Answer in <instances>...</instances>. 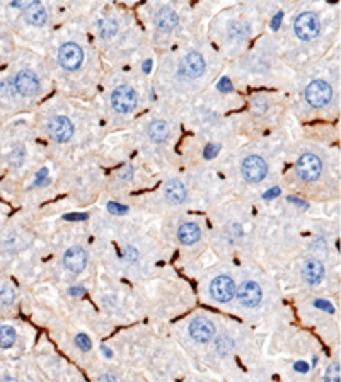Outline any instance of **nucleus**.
<instances>
[{"label": "nucleus", "instance_id": "nucleus-1", "mask_svg": "<svg viewBox=\"0 0 341 382\" xmlns=\"http://www.w3.org/2000/svg\"><path fill=\"white\" fill-rule=\"evenodd\" d=\"M333 98V89L328 82L324 80H312L307 87H305V101L314 108H322L328 104Z\"/></svg>", "mask_w": 341, "mask_h": 382}, {"label": "nucleus", "instance_id": "nucleus-2", "mask_svg": "<svg viewBox=\"0 0 341 382\" xmlns=\"http://www.w3.org/2000/svg\"><path fill=\"white\" fill-rule=\"evenodd\" d=\"M294 27H296V34L300 38V40L311 41L314 40V38L319 34V31H321V23H319L316 14L302 12L296 19Z\"/></svg>", "mask_w": 341, "mask_h": 382}, {"label": "nucleus", "instance_id": "nucleus-3", "mask_svg": "<svg viewBox=\"0 0 341 382\" xmlns=\"http://www.w3.org/2000/svg\"><path fill=\"white\" fill-rule=\"evenodd\" d=\"M241 171H243V176L248 183H261L268 175V166H266L265 159L259 155H250L248 159H244Z\"/></svg>", "mask_w": 341, "mask_h": 382}, {"label": "nucleus", "instance_id": "nucleus-4", "mask_svg": "<svg viewBox=\"0 0 341 382\" xmlns=\"http://www.w3.org/2000/svg\"><path fill=\"white\" fill-rule=\"evenodd\" d=\"M111 106L115 111L130 113L137 106V93L130 86H120L111 93Z\"/></svg>", "mask_w": 341, "mask_h": 382}, {"label": "nucleus", "instance_id": "nucleus-5", "mask_svg": "<svg viewBox=\"0 0 341 382\" xmlns=\"http://www.w3.org/2000/svg\"><path fill=\"white\" fill-rule=\"evenodd\" d=\"M58 62L65 70H77L84 62V52L77 43H65L58 49Z\"/></svg>", "mask_w": 341, "mask_h": 382}, {"label": "nucleus", "instance_id": "nucleus-6", "mask_svg": "<svg viewBox=\"0 0 341 382\" xmlns=\"http://www.w3.org/2000/svg\"><path fill=\"white\" fill-rule=\"evenodd\" d=\"M322 162L318 155L304 154L297 161V172L304 181H314L321 176Z\"/></svg>", "mask_w": 341, "mask_h": 382}, {"label": "nucleus", "instance_id": "nucleus-7", "mask_svg": "<svg viewBox=\"0 0 341 382\" xmlns=\"http://www.w3.org/2000/svg\"><path fill=\"white\" fill-rule=\"evenodd\" d=\"M48 133L55 142L65 144L72 139L74 125L65 116H55V118L48 123Z\"/></svg>", "mask_w": 341, "mask_h": 382}, {"label": "nucleus", "instance_id": "nucleus-8", "mask_svg": "<svg viewBox=\"0 0 341 382\" xmlns=\"http://www.w3.org/2000/svg\"><path fill=\"white\" fill-rule=\"evenodd\" d=\"M210 293L217 302H229L236 295V284L230 277L220 275L210 285Z\"/></svg>", "mask_w": 341, "mask_h": 382}, {"label": "nucleus", "instance_id": "nucleus-9", "mask_svg": "<svg viewBox=\"0 0 341 382\" xmlns=\"http://www.w3.org/2000/svg\"><path fill=\"white\" fill-rule=\"evenodd\" d=\"M14 87L21 95H26V98H31V95H36L40 93V80L38 77L34 76L33 72L30 70H23L16 76L14 79Z\"/></svg>", "mask_w": 341, "mask_h": 382}, {"label": "nucleus", "instance_id": "nucleus-10", "mask_svg": "<svg viewBox=\"0 0 341 382\" xmlns=\"http://www.w3.org/2000/svg\"><path fill=\"white\" fill-rule=\"evenodd\" d=\"M237 299H239V302L244 307L253 309V307L259 306V302L263 299L261 286L256 284V282H244V284L239 285V290H237Z\"/></svg>", "mask_w": 341, "mask_h": 382}, {"label": "nucleus", "instance_id": "nucleus-11", "mask_svg": "<svg viewBox=\"0 0 341 382\" xmlns=\"http://www.w3.org/2000/svg\"><path fill=\"white\" fill-rule=\"evenodd\" d=\"M190 335L197 341L207 343L215 335V326H213L212 321L207 319V317H195L190 324Z\"/></svg>", "mask_w": 341, "mask_h": 382}, {"label": "nucleus", "instance_id": "nucleus-12", "mask_svg": "<svg viewBox=\"0 0 341 382\" xmlns=\"http://www.w3.org/2000/svg\"><path fill=\"white\" fill-rule=\"evenodd\" d=\"M63 265L67 270H70L72 273H80L87 265V253L79 246L70 247L63 256Z\"/></svg>", "mask_w": 341, "mask_h": 382}, {"label": "nucleus", "instance_id": "nucleus-13", "mask_svg": "<svg viewBox=\"0 0 341 382\" xmlns=\"http://www.w3.org/2000/svg\"><path fill=\"white\" fill-rule=\"evenodd\" d=\"M181 72L190 79H197L201 74L205 72V60L200 53L193 52L190 55H186V58L181 63Z\"/></svg>", "mask_w": 341, "mask_h": 382}, {"label": "nucleus", "instance_id": "nucleus-14", "mask_svg": "<svg viewBox=\"0 0 341 382\" xmlns=\"http://www.w3.org/2000/svg\"><path fill=\"white\" fill-rule=\"evenodd\" d=\"M302 273H304V280L309 285H319L322 282V278H324V267H322V263L319 260L311 258V260H307L304 263Z\"/></svg>", "mask_w": 341, "mask_h": 382}, {"label": "nucleus", "instance_id": "nucleus-15", "mask_svg": "<svg viewBox=\"0 0 341 382\" xmlns=\"http://www.w3.org/2000/svg\"><path fill=\"white\" fill-rule=\"evenodd\" d=\"M170 135V126L168 122L164 120H155L148 125V137H151L152 142L162 144L169 139Z\"/></svg>", "mask_w": 341, "mask_h": 382}, {"label": "nucleus", "instance_id": "nucleus-16", "mask_svg": "<svg viewBox=\"0 0 341 382\" xmlns=\"http://www.w3.org/2000/svg\"><path fill=\"white\" fill-rule=\"evenodd\" d=\"M24 19L33 26H43L46 23V10L40 2H33L24 9Z\"/></svg>", "mask_w": 341, "mask_h": 382}, {"label": "nucleus", "instance_id": "nucleus-17", "mask_svg": "<svg viewBox=\"0 0 341 382\" xmlns=\"http://www.w3.org/2000/svg\"><path fill=\"white\" fill-rule=\"evenodd\" d=\"M155 23H157L159 30L164 31V33H170L177 26V14L169 7H164V9L159 10Z\"/></svg>", "mask_w": 341, "mask_h": 382}, {"label": "nucleus", "instance_id": "nucleus-18", "mask_svg": "<svg viewBox=\"0 0 341 382\" xmlns=\"http://www.w3.org/2000/svg\"><path fill=\"white\" fill-rule=\"evenodd\" d=\"M177 238H179L181 243L190 246V244H195L200 240L201 231L197 224H193V222H186V224L181 225L179 231H177Z\"/></svg>", "mask_w": 341, "mask_h": 382}, {"label": "nucleus", "instance_id": "nucleus-19", "mask_svg": "<svg viewBox=\"0 0 341 382\" xmlns=\"http://www.w3.org/2000/svg\"><path fill=\"white\" fill-rule=\"evenodd\" d=\"M166 198L170 201V203H183L184 198H186V188L183 186V183L177 181V179H173L166 185Z\"/></svg>", "mask_w": 341, "mask_h": 382}, {"label": "nucleus", "instance_id": "nucleus-20", "mask_svg": "<svg viewBox=\"0 0 341 382\" xmlns=\"http://www.w3.org/2000/svg\"><path fill=\"white\" fill-rule=\"evenodd\" d=\"M17 339V333L9 324H0V350L12 348Z\"/></svg>", "mask_w": 341, "mask_h": 382}, {"label": "nucleus", "instance_id": "nucleus-21", "mask_svg": "<svg viewBox=\"0 0 341 382\" xmlns=\"http://www.w3.org/2000/svg\"><path fill=\"white\" fill-rule=\"evenodd\" d=\"M16 300V290L9 282H2L0 284V306L2 307H10Z\"/></svg>", "mask_w": 341, "mask_h": 382}, {"label": "nucleus", "instance_id": "nucleus-22", "mask_svg": "<svg viewBox=\"0 0 341 382\" xmlns=\"http://www.w3.org/2000/svg\"><path fill=\"white\" fill-rule=\"evenodd\" d=\"M116 31H118V24L113 19H109V17H106V19H102L101 23H99V33H101L102 38L115 36Z\"/></svg>", "mask_w": 341, "mask_h": 382}, {"label": "nucleus", "instance_id": "nucleus-23", "mask_svg": "<svg viewBox=\"0 0 341 382\" xmlns=\"http://www.w3.org/2000/svg\"><path fill=\"white\" fill-rule=\"evenodd\" d=\"M324 381L326 382H340V363H333V366H329V369L326 370Z\"/></svg>", "mask_w": 341, "mask_h": 382}, {"label": "nucleus", "instance_id": "nucleus-24", "mask_svg": "<svg viewBox=\"0 0 341 382\" xmlns=\"http://www.w3.org/2000/svg\"><path fill=\"white\" fill-rule=\"evenodd\" d=\"M76 345L79 346L82 352H89V350L92 348V343H91V339H89V336L87 335H77L76 336Z\"/></svg>", "mask_w": 341, "mask_h": 382}, {"label": "nucleus", "instance_id": "nucleus-25", "mask_svg": "<svg viewBox=\"0 0 341 382\" xmlns=\"http://www.w3.org/2000/svg\"><path fill=\"white\" fill-rule=\"evenodd\" d=\"M108 210L111 212V214H120V215H122V214H126L128 208L126 207H122V205H120V203H109L108 205Z\"/></svg>", "mask_w": 341, "mask_h": 382}, {"label": "nucleus", "instance_id": "nucleus-26", "mask_svg": "<svg viewBox=\"0 0 341 382\" xmlns=\"http://www.w3.org/2000/svg\"><path fill=\"white\" fill-rule=\"evenodd\" d=\"M314 306H316V307H319V309L328 311V313H335V309H333L331 304H328V302H326V300H316Z\"/></svg>", "mask_w": 341, "mask_h": 382}, {"label": "nucleus", "instance_id": "nucleus-27", "mask_svg": "<svg viewBox=\"0 0 341 382\" xmlns=\"http://www.w3.org/2000/svg\"><path fill=\"white\" fill-rule=\"evenodd\" d=\"M312 251H322V254H326V243L322 239H318L314 244H312Z\"/></svg>", "mask_w": 341, "mask_h": 382}, {"label": "nucleus", "instance_id": "nucleus-28", "mask_svg": "<svg viewBox=\"0 0 341 382\" xmlns=\"http://www.w3.org/2000/svg\"><path fill=\"white\" fill-rule=\"evenodd\" d=\"M280 194V188H273L270 190L268 193H265V200H272V198H276Z\"/></svg>", "mask_w": 341, "mask_h": 382}, {"label": "nucleus", "instance_id": "nucleus-29", "mask_svg": "<svg viewBox=\"0 0 341 382\" xmlns=\"http://www.w3.org/2000/svg\"><path fill=\"white\" fill-rule=\"evenodd\" d=\"M67 221H84V218H87V215L84 214H74V215H65Z\"/></svg>", "mask_w": 341, "mask_h": 382}, {"label": "nucleus", "instance_id": "nucleus-30", "mask_svg": "<svg viewBox=\"0 0 341 382\" xmlns=\"http://www.w3.org/2000/svg\"><path fill=\"white\" fill-rule=\"evenodd\" d=\"M98 382H118V379H116L113 374H104V376H102Z\"/></svg>", "mask_w": 341, "mask_h": 382}, {"label": "nucleus", "instance_id": "nucleus-31", "mask_svg": "<svg viewBox=\"0 0 341 382\" xmlns=\"http://www.w3.org/2000/svg\"><path fill=\"white\" fill-rule=\"evenodd\" d=\"M217 154V147L215 145H210V147L207 148V152H205V157L207 159H210V157H213V155Z\"/></svg>", "mask_w": 341, "mask_h": 382}, {"label": "nucleus", "instance_id": "nucleus-32", "mask_svg": "<svg viewBox=\"0 0 341 382\" xmlns=\"http://www.w3.org/2000/svg\"><path fill=\"white\" fill-rule=\"evenodd\" d=\"M296 369L298 370V372H307L309 366H307V363H304V362H297L296 363Z\"/></svg>", "mask_w": 341, "mask_h": 382}, {"label": "nucleus", "instance_id": "nucleus-33", "mask_svg": "<svg viewBox=\"0 0 341 382\" xmlns=\"http://www.w3.org/2000/svg\"><path fill=\"white\" fill-rule=\"evenodd\" d=\"M0 382H19V379H16L14 376H7L6 374V376L0 377Z\"/></svg>", "mask_w": 341, "mask_h": 382}, {"label": "nucleus", "instance_id": "nucleus-34", "mask_svg": "<svg viewBox=\"0 0 341 382\" xmlns=\"http://www.w3.org/2000/svg\"><path fill=\"white\" fill-rule=\"evenodd\" d=\"M220 91H230L232 89V86L229 84V80H222V84H220Z\"/></svg>", "mask_w": 341, "mask_h": 382}, {"label": "nucleus", "instance_id": "nucleus-35", "mask_svg": "<svg viewBox=\"0 0 341 382\" xmlns=\"http://www.w3.org/2000/svg\"><path fill=\"white\" fill-rule=\"evenodd\" d=\"M278 23H282V14H278V16L275 17V21H273V27H275V30H276V24Z\"/></svg>", "mask_w": 341, "mask_h": 382}, {"label": "nucleus", "instance_id": "nucleus-36", "mask_svg": "<svg viewBox=\"0 0 341 382\" xmlns=\"http://www.w3.org/2000/svg\"><path fill=\"white\" fill-rule=\"evenodd\" d=\"M289 200H290V201H294V203H298V205H300V207H305V203H304V201L297 200V198H289Z\"/></svg>", "mask_w": 341, "mask_h": 382}]
</instances>
